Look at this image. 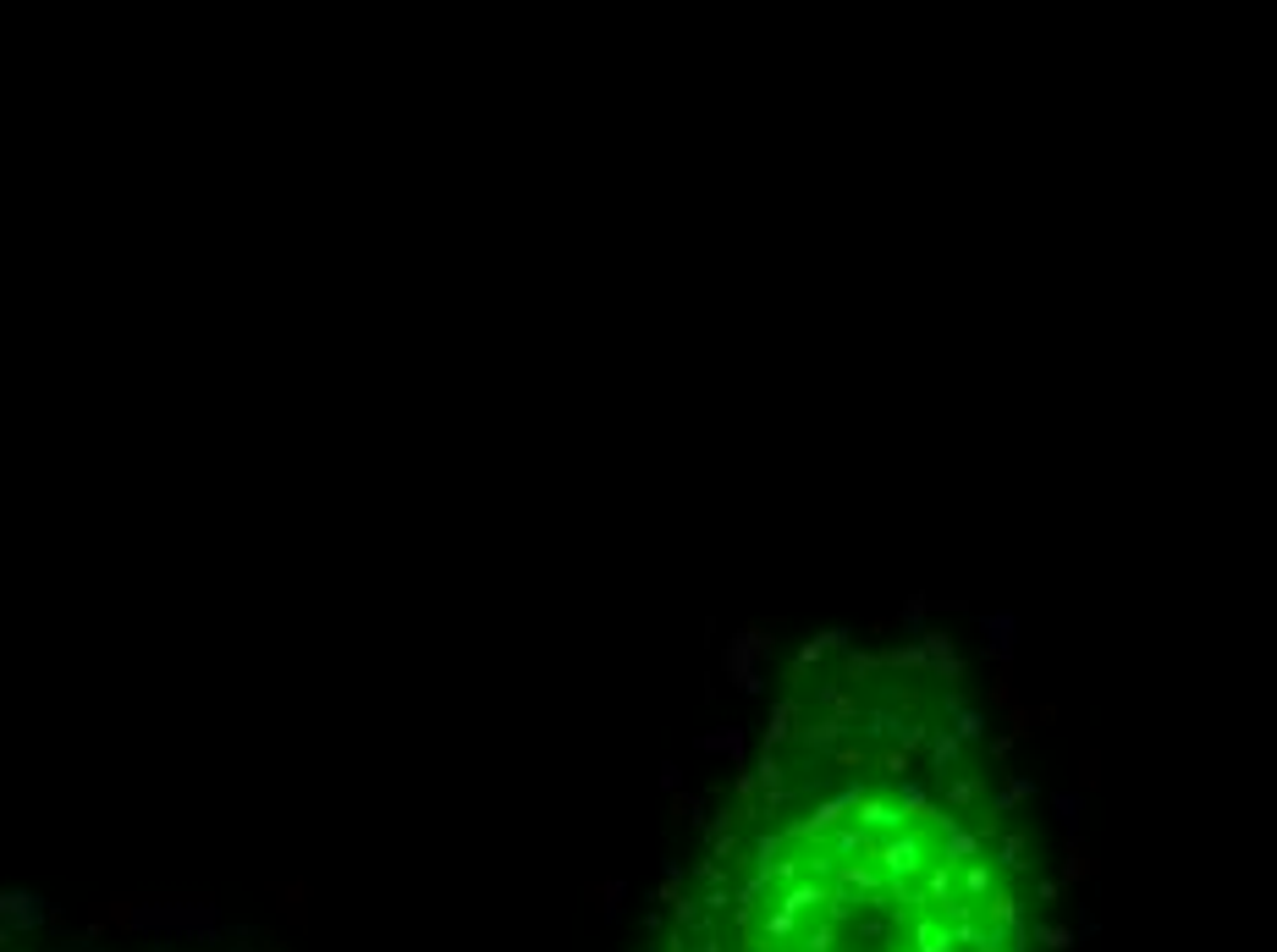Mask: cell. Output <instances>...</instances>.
Segmentation results:
<instances>
[{"label":"cell","mask_w":1277,"mask_h":952,"mask_svg":"<svg viewBox=\"0 0 1277 952\" xmlns=\"http://www.w3.org/2000/svg\"><path fill=\"white\" fill-rule=\"evenodd\" d=\"M650 952H1029L997 837L837 727H787L689 864Z\"/></svg>","instance_id":"6da1fadb"}]
</instances>
